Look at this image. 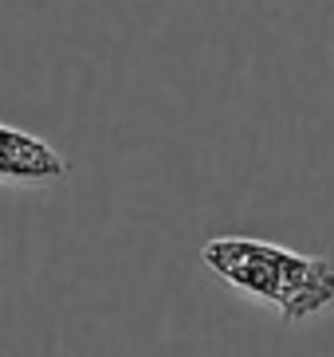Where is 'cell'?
<instances>
[{"instance_id":"cell-1","label":"cell","mask_w":334,"mask_h":357,"mask_svg":"<svg viewBox=\"0 0 334 357\" xmlns=\"http://www.w3.org/2000/svg\"><path fill=\"white\" fill-rule=\"evenodd\" d=\"M205 267L228 287L272 303L283 322H311L334 306V263L252 236H217L201 248Z\"/></svg>"},{"instance_id":"cell-2","label":"cell","mask_w":334,"mask_h":357,"mask_svg":"<svg viewBox=\"0 0 334 357\" xmlns=\"http://www.w3.org/2000/svg\"><path fill=\"white\" fill-rule=\"evenodd\" d=\"M67 173L71 165L55 146L0 122V185H55Z\"/></svg>"}]
</instances>
